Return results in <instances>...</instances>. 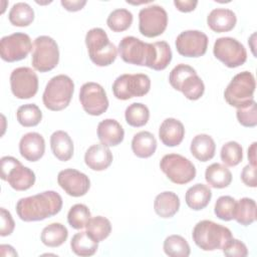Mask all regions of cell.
Returning <instances> with one entry per match:
<instances>
[{"label": "cell", "mask_w": 257, "mask_h": 257, "mask_svg": "<svg viewBox=\"0 0 257 257\" xmlns=\"http://www.w3.org/2000/svg\"><path fill=\"white\" fill-rule=\"evenodd\" d=\"M61 208L62 198L55 191L21 198L16 204L17 215L24 222L42 221L58 214Z\"/></svg>", "instance_id": "1"}, {"label": "cell", "mask_w": 257, "mask_h": 257, "mask_svg": "<svg viewBox=\"0 0 257 257\" xmlns=\"http://www.w3.org/2000/svg\"><path fill=\"white\" fill-rule=\"evenodd\" d=\"M192 238L200 249L214 251L222 250L233 236L227 227L210 220H202L195 225Z\"/></svg>", "instance_id": "2"}, {"label": "cell", "mask_w": 257, "mask_h": 257, "mask_svg": "<svg viewBox=\"0 0 257 257\" xmlns=\"http://www.w3.org/2000/svg\"><path fill=\"white\" fill-rule=\"evenodd\" d=\"M85 44L90 60L97 66L110 65L117 56V49L99 27L91 28L85 35Z\"/></svg>", "instance_id": "3"}, {"label": "cell", "mask_w": 257, "mask_h": 257, "mask_svg": "<svg viewBox=\"0 0 257 257\" xmlns=\"http://www.w3.org/2000/svg\"><path fill=\"white\" fill-rule=\"evenodd\" d=\"M73 91L74 83L68 75H55L45 86L42 95L43 104L52 111L62 110L70 103Z\"/></svg>", "instance_id": "4"}, {"label": "cell", "mask_w": 257, "mask_h": 257, "mask_svg": "<svg viewBox=\"0 0 257 257\" xmlns=\"http://www.w3.org/2000/svg\"><path fill=\"white\" fill-rule=\"evenodd\" d=\"M169 82L173 88L181 91L190 100L199 99L205 91L203 80L188 64L180 63L175 66L170 72Z\"/></svg>", "instance_id": "5"}, {"label": "cell", "mask_w": 257, "mask_h": 257, "mask_svg": "<svg viewBox=\"0 0 257 257\" xmlns=\"http://www.w3.org/2000/svg\"><path fill=\"white\" fill-rule=\"evenodd\" d=\"M255 87V77L250 71L239 72L225 88L224 98L231 106L244 107L254 100Z\"/></svg>", "instance_id": "6"}, {"label": "cell", "mask_w": 257, "mask_h": 257, "mask_svg": "<svg viewBox=\"0 0 257 257\" xmlns=\"http://www.w3.org/2000/svg\"><path fill=\"white\" fill-rule=\"evenodd\" d=\"M0 165L1 179L6 181L12 189L26 191L34 185L36 179L34 172L23 166L16 158L11 156L2 157Z\"/></svg>", "instance_id": "7"}, {"label": "cell", "mask_w": 257, "mask_h": 257, "mask_svg": "<svg viewBox=\"0 0 257 257\" xmlns=\"http://www.w3.org/2000/svg\"><path fill=\"white\" fill-rule=\"evenodd\" d=\"M160 168L167 178L177 185L188 184L196 177L194 164L179 154L165 155L160 162Z\"/></svg>", "instance_id": "8"}, {"label": "cell", "mask_w": 257, "mask_h": 257, "mask_svg": "<svg viewBox=\"0 0 257 257\" xmlns=\"http://www.w3.org/2000/svg\"><path fill=\"white\" fill-rule=\"evenodd\" d=\"M59 61V49L56 41L41 35L34 40L32 52V66L39 72H47L55 68Z\"/></svg>", "instance_id": "9"}, {"label": "cell", "mask_w": 257, "mask_h": 257, "mask_svg": "<svg viewBox=\"0 0 257 257\" xmlns=\"http://www.w3.org/2000/svg\"><path fill=\"white\" fill-rule=\"evenodd\" d=\"M150 88L151 79L144 73H124L117 76L112 83L113 95L120 100L144 96L150 91Z\"/></svg>", "instance_id": "10"}, {"label": "cell", "mask_w": 257, "mask_h": 257, "mask_svg": "<svg viewBox=\"0 0 257 257\" xmlns=\"http://www.w3.org/2000/svg\"><path fill=\"white\" fill-rule=\"evenodd\" d=\"M213 53L217 59L230 68L241 66L247 60L244 45L233 37L218 38L214 43Z\"/></svg>", "instance_id": "11"}, {"label": "cell", "mask_w": 257, "mask_h": 257, "mask_svg": "<svg viewBox=\"0 0 257 257\" xmlns=\"http://www.w3.org/2000/svg\"><path fill=\"white\" fill-rule=\"evenodd\" d=\"M168 25L167 11L160 5L142 8L139 13V30L142 35L153 38L163 34Z\"/></svg>", "instance_id": "12"}, {"label": "cell", "mask_w": 257, "mask_h": 257, "mask_svg": "<svg viewBox=\"0 0 257 257\" xmlns=\"http://www.w3.org/2000/svg\"><path fill=\"white\" fill-rule=\"evenodd\" d=\"M31 49V39L28 34L23 32L3 36L0 40V55L7 62H15L26 58Z\"/></svg>", "instance_id": "13"}, {"label": "cell", "mask_w": 257, "mask_h": 257, "mask_svg": "<svg viewBox=\"0 0 257 257\" xmlns=\"http://www.w3.org/2000/svg\"><path fill=\"white\" fill-rule=\"evenodd\" d=\"M79 101L83 110L90 115H100L108 107L104 88L96 82H85L79 90Z\"/></svg>", "instance_id": "14"}, {"label": "cell", "mask_w": 257, "mask_h": 257, "mask_svg": "<svg viewBox=\"0 0 257 257\" xmlns=\"http://www.w3.org/2000/svg\"><path fill=\"white\" fill-rule=\"evenodd\" d=\"M10 86L13 95L17 98H31L38 90V76L30 67H17L10 74Z\"/></svg>", "instance_id": "15"}, {"label": "cell", "mask_w": 257, "mask_h": 257, "mask_svg": "<svg viewBox=\"0 0 257 257\" xmlns=\"http://www.w3.org/2000/svg\"><path fill=\"white\" fill-rule=\"evenodd\" d=\"M208 36L199 30H186L181 32L175 45L178 53L185 57L203 56L208 47Z\"/></svg>", "instance_id": "16"}, {"label": "cell", "mask_w": 257, "mask_h": 257, "mask_svg": "<svg viewBox=\"0 0 257 257\" xmlns=\"http://www.w3.org/2000/svg\"><path fill=\"white\" fill-rule=\"evenodd\" d=\"M149 50L150 43L143 42L135 36H125L118 44V53L121 59L130 64L146 66Z\"/></svg>", "instance_id": "17"}, {"label": "cell", "mask_w": 257, "mask_h": 257, "mask_svg": "<svg viewBox=\"0 0 257 257\" xmlns=\"http://www.w3.org/2000/svg\"><path fill=\"white\" fill-rule=\"evenodd\" d=\"M57 183L60 188L71 197L84 196L90 188L89 178L75 169L60 171L57 176Z\"/></svg>", "instance_id": "18"}, {"label": "cell", "mask_w": 257, "mask_h": 257, "mask_svg": "<svg viewBox=\"0 0 257 257\" xmlns=\"http://www.w3.org/2000/svg\"><path fill=\"white\" fill-rule=\"evenodd\" d=\"M20 155L28 162H37L45 152V141L38 133H27L19 142Z\"/></svg>", "instance_id": "19"}, {"label": "cell", "mask_w": 257, "mask_h": 257, "mask_svg": "<svg viewBox=\"0 0 257 257\" xmlns=\"http://www.w3.org/2000/svg\"><path fill=\"white\" fill-rule=\"evenodd\" d=\"M84 162L93 171H104L112 163V154L108 147L103 144H95L86 150Z\"/></svg>", "instance_id": "20"}, {"label": "cell", "mask_w": 257, "mask_h": 257, "mask_svg": "<svg viewBox=\"0 0 257 257\" xmlns=\"http://www.w3.org/2000/svg\"><path fill=\"white\" fill-rule=\"evenodd\" d=\"M97 138L104 146L115 147L123 141L124 131L117 120L105 118L97 125Z\"/></svg>", "instance_id": "21"}, {"label": "cell", "mask_w": 257, "mask_h": 257, "mask_svg": "<svg viewBox=\"0 0 257 257\" xmlns=\"http://www.w3.org/2000/svg\"><path fill=\"white\" fill-rule=\"evenodd\" d=\"M184 124L177 118L168 117L160 125L159 138L167 147H177L184 139Z\"/></svg>", "instance_id": "22"}, {"label": "cell", "mask_w": 257, "mask_h": 257, "mask_svg": "<svg viewBox=\"0 0 257 257\" xmlns=\"http://www.w3.org/2000/svg\"><path fill=\"white\" fill-rule=\"evenodd\" d=\"M172 60V50L166 41L150 43L149 57L146 66L154 70H164Z\"/></svg>", "instance_id": "23"}, {"label": "cell", "mask_w": 257, "mask_h": 257, "mask_svg": "<svg viewBox=\"0 0 257 257\" xmlns=\"http://www.w3.org/2000/svg\"><path fill=\"white\" fill-rule=\"evenodd\" d=\"M237 22L236 14L227 8L213 9L207 16L208 26L215 32H228L232 30Z\"/></svg>", "instance_id": "24"}, {"label": "cell", "mask_w": 257, "mask_h": 257, "mask_svg": "<svg viewBox=\"0 0 257 257\" xmlns=\"http://www.w3.org/2000/svg\"><path fill=\"white\" fill-rule=\"evenodd\" d=\"M50 148L54 157L61 162L69 161L73 156V142L64 131H56L51 135Z\"/></svg>", "instance_id": "25"}, {"label": "cell", "mask_w": 257, "mask_h": 257, "mask_svg": "<svg viewBox=\"0 0 257 257\" xmlns=\"http://www.w3.org/2000/svg\"><path fill=\"white\" fill-rule=\"evenodd\" d=\"M190 151L198 161L207 162L215 156L216 145L212 137L206 134H200L192 140Z\"/></svg>", "instance_id": "26"}, {"label": "cell", "mask_w": 257, "mask_h": 257, "mask_svg": "<svg viewBox=\"0 0 257 257\" xmlns=\"http://www.w3.org/2000/svg\"><path fill=\"white\" fill-rule=\"evenodd\" d=\"M211 198V189L207 185L200 183L190 187L185 195L187 206L195 211H200L206 208L210 203Z\"/></svg>", "instance_id": "27"}, {"label": "cell", "mask_w": 257, "mask_h": 257, "mask_svg": "<svg viewBox=\"0 0 257 257\" xmlns=\"http://www.w3.org/2000/svg\"><path fill=\"white\" fill-rule=\"evenodd\" d=\"M154 209L161 218H172L180 209V199L174 192L165 191L156 197Z\"/></svg>", "instance_id": "28"}, {"label": "cell", "mask_w": 257, "mask_h": 257, "mask_svg": "<svg viewBox=\"0 0 257 257\" xmlns=\"http://www.w3.org/2000/svg\"><path fill=\"white\" fill-rule=\"evenodd\" d=\"M133 153L142 159L152 157L157 150V140L155 136L147 131L137 133L132 140Z\"/></svg>", "instance_id": "29"}, {"label": "cell", "mask_w": 257, "mask_h": 257, "mask_svg": "<svg viewBox=\"0 0 257 257\" xmlns=\"http://www.w3.org/2000/svg\"><path fill=\"white\" fill-rule=\"evenodd\" d=\"M205 180L212 188L223 189L231 184L232 174L224 165L214 163L207 167L205 172Z\"/></svg>", "instance_id": "30"}, {"label": "cell", "mask_w": 257, "mask_h": 257, "mask_svg": "<svg viewBox=\"0 0 257 257\" xmlns=\"http://www.w3.org/2000/svg\"><path fill=\"white\" fill-rule=\"evenodd\" d=\"M68 237L66 227L60 223H51L43 228L40 239L47 247H59Z\"/></svg>", "instance_id": "31"}, {"label": "cell", "mask_w": 257, "mask_h": 257, "mask_svg": "<svg viewBox=\"0 0 257 257\" xmlns=\"http://www.w3.org/2000/svg\"><path fill=\"white\" fill-rule=\"evenodd\" d=\"M256 202L251 198H242L236 202L233 219L242 226H249L256 220Z\"/></svg>", "instance_id": "32"}, {"label": "cell", "mask_w": 257, "mask_h": 257, "mask_svg": "<svg viewBox=\"0 0 257 257\" xmlns=\"http://www.w3.org/2000/svg\"><path fill=\"white\" fill-rule=\"evenodd\" d=\"M70 247L73 253L78 256H91L98 247V242L94 241L86 231H80L73 235L70 241Z\"/></svg>", "instance_id": "33"}, {"label": "cell", "mask_w": 257, "mask_h": 257, "mask_svg": "<svg viewBox=\"0 0 257 257\" xmlns=\"http://www.w3.org/2000/svg\"><path fill=\"white\" fill-rule=\"evenodd\" d=\"M8 18L12 25L25 27L30 25L34 20V11L29 4L25 2H18L10 9Z\"/></svg>", "instance_id": "34"}, {"label": "cell", "mask_w": 257, "mask_h": 257, "mask_svg": "<svg viewBox=\"0 0 257 257\" xmlns=\"http://www.w3.org/2000/svg\"><path fill=\"white\" fill-rule=\"evenodd\" d=\"M85 228L87 234L96 242L106 239L111 232V224L109 220L102 216L90 218Z\"/></svg>", "instance_id": "35"}, {"label": "cell", "mask_w": 257, "mask_h": 257, "mask_svg": "<svg viewBox=\"0 0 257 257\" xmlns=\"http://www.w3.org/2000/svg\"><path fill=\"white\" fill-rule=\"evenodd\" d=\"M124 117L125 121L131 126L141 127L147 124L150 118V110L146 104L134 102L125 108Z\"/></svg>", "instance_id": "36"}, {"label": "cell", "mask_w": 257, "mask_h": 257, "mask_svg": "<svg viewBox=\"0 0 257 257\" xmlns=\"http://www.w3.org/2000/svg\"><path fill=\"white\" fill-rule=\"evenodd\" d=\"M164 252L170 257H188L191 253L190 245L180 235H170L164 241Z\"/></svg>", "instance_id": "37"}, {"label": "cell", "mask_w": 257, "mask_h": 257, "mask_svg": "<svg viewBox=\"0 0 257 257\" xmlns=\"http://www.w3.org/2000/svg\"><path fill=\"white\" fill-rule=\"evenodd\" d=\"M133 14L124 8H118L111 11L106 19L108 28L113 32H122L128 29L133 23Z\"/></svg>", "instance_id": "38"}, {"label": "cell", "mask_w": 257, "mask_h": 257, "mask_svg": "<svg viewBox=\"0 0 257 257\" xmlns=\"http://www.w3.org/2000/svg\"><path fill=\"white\" fill-rule=\"evenodd\" d=\"M16 117L21 125L30 127L37 125L41 121L42 112L35 103H26L18 107Z\"/></svg>", "instance_id": "39"}, {"label": "cell", "mask_w": 257, "mask_h": 257, "mask_svg": "<svg viewBox=\"0 0 257 257\" xmlns=\"http://www.w3.org/2000/svg\"><path fill=\"white\" fill-rule=\"evenodd\" d=\"M91 218V214L87 206L83 204L73 205L67 214V222L71 228L80 230L84 228Z\"/></svg>", "instance_id": "40"}, {"label": "cell", "mask_w": 257, "mask_h": 257, "mask_svg": "<svg viewBox=\"0 0 257 257\" xmlns=\"http://www.w3.org/2000/svg\"><path fill=\"white\" fill-rule=\"evenodd\" d=\"M220 157L226 166L235 167L240 164L243 159V149L237 142L230 141L223 145Z\"/></svg>", "instance_id": "41"}, {"label": "cell", "mask_w": 257, "mask_h": 257, "mask_svg": "<svg viewBox=\"0 0 257 257\" xmlns=\"http://www.w3.org/2000/svg\"><path fill=\"white\" fill-rule=\"evenodd\" d=\"M236 200L231 196H221L217 199L214 207L215 215L223 221L233 220Z\"/></svg>", "instance_id": "42"}, {"label": "cell", "mask_w": 257, "mask_h": 257, "mask_svg": "<svg viewBox=\"0 0 257 257\" xmlns=\"http://www.w3.org/2000/svg\"><path fill=\"white\" fill-rule=\"evenodd\" d=\"M236 116L239 123L246 127H254L257 124V104L252 100L248 105L237 108Z\"/></svg>", "instance_id": "43"}, {"label": "cell", "mask_w": 257, "mask_h": 257, "mask_svg": "<svg viewBox=\"0 0 257 257\" xmlns=\"http://www.w3.org/2000/svg\"><path fill=\"white\" fill-rule=\"evenodd\" d=\"M224 255L228 257H246L248 255V249L246 245L235 238H232L222 249Z\"/></svg>", "instance_id": "44"}, {"label": "cell", "mask_w": 257, "mask_h": 257, "mask_svg": "<svg viewBox=\"0 0 257 257\" xmlns=\"http://www.w3.org/2000/svg\"><path fill=\"white\" fill-rule=\"evenodd\" d=\"M1 230L0 235L2 237L10 235L15 227V223L13 221V218L9 211H7L5 208H1Z\"/></svg>", "instance_id": "45"}, {"label": "cell", "mask_w": 257, "mask_h": 257, "mask_svg": "<svg viewBox=\"0 0 257 257\" xmlns=\"http://www.w3.org/2000/svg\"><path fill=\"white\" fill-rule=\"evenodd\" d=\"M241 180L246 186L256 188V166H252L250 164L245 166L241 172Z\"/></svg>", "instance_id": "46"}, {"label": "cell", "mask_w": 257, "mask_h": 257, "mask_svg": "<svg viewBox=\"0 0 257 257\" xmlns=\"http://www.w3.org/2000/svg\"><path fill=\"white\" fill-rule=\"evenodd\" d=\"M198 4L197 0H175L174 1V5L176 6V8L181 11V12H191L193 10H195L196 6Z\"/></svg>", "instance_id": "47"}, {"label": "cell", "mask_w": 257, "mask_h": 257, "mask_svg": "<svg viewBox=\"0 0 257 257\" xmlns=\"http://www.w3.org/2000/svg\"><path fill=\"white\" fill-rule=\"evenodd\" d=\"M85 4H86L85 0H72V1L62 0L61 1V5L64 7V9H66L67 11H70V12H75V11L81 10Z\"/></svg>", "instance_id": "48"}, {"label": "cell", "mask_w": 257, "mask_h": 257, "mask_svg": "<svg viewBox=\"0 0 257 257\" xmlns=\"http://www.w3.org/2000/svg\"><path fill=\"white\" fill-rule=\"evenodd\" d=\"M256 142L252 143V145L248 149V159L249 164L252 166H256Z\"/></svg>", "instance_id": "49"}]
</instances>
